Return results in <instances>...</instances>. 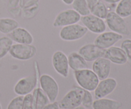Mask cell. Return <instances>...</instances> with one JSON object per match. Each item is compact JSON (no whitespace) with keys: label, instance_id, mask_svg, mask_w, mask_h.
I'll return each instance as SVG.
<instances>
[{"label":"cell","instance_id":"cell-1","mask_svg":"<svg viewBox=\"0 0 131 109\" xmlns=\"http://www.w3.org/2000/svg\"><path fill=\"white\" fill-rule=\"evenodd\" d=\"M74 75L79 86L88 91H94L99 82L97 75L88 68L74 71Z\"/></svg>","mask_w":131,"mask_h":109},{"label":"cell","instance_id":"cell-2","mask_svg":"<svg viewBox=\"0 0 131 109\" xmlns=\"http://www.w3.org/2000/svg\"><path fill=\"white\" fill-rule=\"evenodd\" d=\"M88 31L86 27L77 23L63 27L60 31V37L64 41L74 42L83 38Z\"/></svg>","mask_w":131,"mask_h":109},{"label":"cell","instance_id":"cell-3","mask_svg":"<svg viewBox=\"0 0 131 109\" xmlns=\"http://www.w3.org/2000/svg\"><path fill=\"white\" fill-rule=\"evenodd\" d=\"M84 89L75 88L69 91L58 103L60 108L74 109L81 105Z\"/></svg>","mask_w":131,"mask_h":109},{"label":"cell","instance_id":"cell-4","mask_svg":"<svg viewBox=\"0 0 131 109\" xmlns=\"http://www.w3.org/2000/svg\"><path fill=\"white\" fill-rule=\"evenodd\" d=\"M39 81L41 89L47 96L50 103L56 102L59 94V86L57 82L47 74L41 75Z\"/></svg>","mask_w":131,"mask_h":109},{"label":"cell","instance_id":"cell-5","mask_svg":"<svg viewBox=\"0 0 131 109\" xmlns=\"http://www.w3.org/2000/svg\"><path fill=\"white\" fill-rule=\"evenodd\" d=\"M106 24L113 32L121 35L130 34L127 24L124 18L118 15L115 11H109L106 18Z\"/></svg>","mask_w":131,"mask_h":109},{"label":"cell","instance_id":"cell-6","mask_svg":"<svg viewBox=\"0 0 131 109\" xmlns=\"http://www.w3.org/2000/svg\"><path fill=\"white\" fill-rule=\"evenodd\" d=\"M14 58L21 61H27L33 58L37 53V48L31 44H13L9 51Z\"/></svg>","mask_w":131,"mask_h":109},{"label":"cell","instance_id":"cell-7","mask_svg":"<svg viewBox=\"0 0 131 109\" xmlns=\"http://www.w3.org/2000/svg\"><path fill=\"white\" fill-rule=\"evenodd\" d=\"M81 16L74 9H67L60 11L55 18L52 26L55 28L67 26L77 24L80 21Z\"/></svg>","mask_w":131,"mask_h":109},{"label":"cell","instance_id":"cell-8","mask_svg":"<svg viewBox=\"0 0 131 109\" xmlns=\"http://www.w3.org/2000/svg\"><path fill=\"white\" fill-rule=\"evenodd\" d=\"M38 83L37 75H30L20 79L14 86V92L18 96L27 95L34 91Z\"/></svg>","mask_w":131,"mask_h":109},{"label":"cell","instance_id":"cell-9","mask_svg":"<svg viewBox=\"0 0 131 109\" xmlns=\"http://www.w3.org/2000/svg\"><path fill=\"white\" fill-rule=\"evenodd\" d=\"M52 65L55 71L64 78L69 76V65L68 57L63 52L56 51L52 56Z\"/></svg>","mask_w":131,"mask_h":109},{"label":"cell","instance_id":"cell-10","mask_svg":"<svg viewBox=\"0 0 131 109\" xmlns=\"http://www.w3.org/2000/svg\"><path fill=\"white\" fill-rule=\"evenodd\" d=\"M80 20L84 26L93 33L101 34L106 29V22L103 19L95 16L92 14L86 16H82Z\"/></svg>","mask_w":131,"mask_h":109},{"label":"cell","instance_id":"cell-11","mask_svg":"<svg viewBox=\"0 0 131 109\" xmlns=\"http://www.w3.org/2000/svg\"><path fill=\"white\" fill-rule=\"evenodd\" d=\"M122 35L115 32H103L94 40V44L103 49L113 46L116 42L122 39Z\"/></svg>","mask_w":131,"mask_h":109},{"label":"cell","instance_id":"cell-12","mask_svg":"<svg viewBox=\"0 0 131 109\" xmlns=\"http://www.w3.org/2000/svg\"><path fill=\"white\" fill-rule=\"evenodd\" d=\"M105 51L96 45L86 44L82 46L79 49L78 53L86 60V61H94L100 57L104 56Z\"/></svg>","mask_w":131,"mask_h":109},{"label":"cell","instance_id":"cell-13","mask_svg":"<svg viewBox=\"0 0 131 109\" xmlns=\"http://www.w3.org/2000/svg\"><path fill=\"white\" fill-rule=\"evenodd\" d=\"M117 86V82L113 78H106L101 80L95 89V96L97 99L103 98L115 91Z\"/></svg>","mask_w":131,"mask_h":109},{"label":"cell","instance_id":"cell-14","mask_svg":"<svg viewBox=\"0 0 131 109\" xmlns=\"http://www.w3.org/2000/svg\"><path fill=\"white\" fill-rule=\"evenodd\" d=\"M111 61L104 57L96 59L92 65V71L101 80L108 77L111 72Z\"/></svg>","mask_w":131,"mask_h":109},{"label":"cell","instance_id":"cell-15","mask_svg":"<svg viewBox=\"0 0 131 109\" xmlns=\"http://www.w3.org/2000/svg\"><path fill=\"white\" fill-rule=\"evenodd\" d=\"M104 57L110 60L111 63H113L116 65H124L127 61V56L124 50L120 47L113 46L106 49Z\"/></svg>","mask_w":131,"mask_h":109},{"label":"cell","instance_id":"cell-16","mask_svg":"<svg viewBox=\"0 0 131 109\" xmlns=\"http://www.w3.org/2000/svg\"><path fill=\"white\" fill-rule=\"evenodd\" d=\"M14 42L20 44H32L34 41L32 34L25 28L18 27L9 34Z\"/></svg>","mask_w":131,"mask_h":109},{"label":"cell","instance_id":"cell-17","mask_svg":"<svg viewBox=\"0 0 131 109\" xmlns=\"http://www.w3.org/2000/svg\"><path fill=\"white\" fill-rule=\"evenodd\" d=\"M67 57L69 68L74 71L84 70L88 68L86 60L78 53V52H72Z\"/></svg>","mask_w":131,"mask_h":109},{"label":"cell","instance_id":"cell-18","mask_svg":"<svg viewBox=\"0 0 131 109\" xmlns=\"http://www.w3.org/2000/svg\"><path fill=\"white\" fill-rule=\"evenodd\" d=\"M122 104L121 102L108 98H99L93 101V109H119Z\"/></svg>","mask_w":131,"mask_h":109},{"label":"cell","instance_id":"cell-19","mask_svg":"<svg viewBox=\"0 0 131 109\" xmlns=\"http://www.w3.org/2000/svg\"><path fill=\"white\" fill-rule=\"evenodd\" d=\"M33 96L35 109H42L46 105L50 103L47 96L40 88H35L34 89Z\"/></svg>","mask_w":131,"mask_h":109},{"label":"cell","instance_id":"cell-20","mask_svg":"<svg viewBox=\"0 0 131 109\" xmlns=\"http://www.w3.org/2000/svg\"><path fill=\"white\" fill-rule=\"evenodd\" d=\"M19 27L16 20L12 18H0V32L3 34H10Z\"/></svg>","mask_w":131,"mask_h":109},{"label":"cell","instance_id":"cell-21","mask_svg":"<svg viewBox=\"0 0 131 109\" xmlns=\"http://www.w3.org/2000/svg\"><path fill=\"white\" fill-rule=\"evenodd\" d=\"M115 12L123 18L131 15V0H120Z\"/></svg>","mask_w":131,"mask_h":109},{"label":"cell","instance_id":"cell-22","mask_svg":"<svg viewBox=\"0 0 131 109\" xmlns=\"http://www.w3.org/2000/svg\"><path fill=\"white\" fill-rule=\"evenodd\" d=\"M109 11L103 1L99 0L92 8L90 9V14L102 19H106Z\"/></svg>","mask_w":131,"mask_h":109},{"label":"cell","instance_id":"cell-23","mask_svg":"<svg viewBox=\"0 0 131 109\" xmlns=\"http://www.w3.org/2000/svg\"><path fill=\"white\" fill-rule=\"evenodd\" d=\"M72 9L81 16H86L90 14V9L86 0H74L72 3Z\"/></svg>","mask_w":131,"mask_h":109},{"label":"cell","instance_id":"cell-24","mask_svg":"<svg viewBox=\"0 0 131 109\" xmlns=\"http://www.w3.org/2000/svg\"><path fill=\"white\" fill-rule=\"evenodd\" d=\"M14 41L9 37H0V59L9 52Z\"/></svg>","mask_w":131,"mask_h":109},{"label":"cell","instance_id":"cell-25","mask_svg":"<svg viewBox=\"0 0 131 109\" xmlns=\"http://www.w3.org/2000/svg\"><path fill=\"white\" fill-rule=\"evenodd\" d=\"M23 96H18L11 100L7 109H23Z\"/></svg>","mask_w":131,"mask_h":109},{"label":"cell","instance_id":"cell-26","mask_svg":"<svg viewBox=\"0 0 131 109\" xmlns=\"http://www.w3.org/2000/svg\"><path fill=\"white\" fill-rule=\"evenodd\" d=\"M93 102V96L90 91L84 89V94H83V100H82V103L83 107L85 108H91L92 107V104Z\"/></svg>","mask_w":131,"mask_h":109},{"label":"cell","instance_id":"cell-27","mask_svg":"<svg viewBox=\"0 0 131 109\" xmlns=\"http://www.w3.org/2000/svg\"><path fill=\"white\" fill-rule=\"evenodd\" d=\"M121 48L125 52L128 63H129V64L131 66V40H125L122 43Z\"/></svg>","mask_w":131,"mask_h":109},{"label":"cell","instance_id":"cell-28","mask_svg":"<svg viewBox=\"0 0 131 109\" xmlns=\"http://www.w3.org/2000/svg\"><path fill=\"white\" fill-rule=\"evenodd\" d=\"M23 12H22V15H24V17L28 18H32L34 15H36L38 10V4L36 5L35 6H32V7L26 9H23Z\"/></svg>","mask_w":131,"mask_h":109},{"label":"cell","instance_id":"cell-29","mask_svg":"<svg viewBox=\"0 0 131 109\" xmlns=\"http://www.w3.org/2000/svg\"><path fill=\"white\" fill-rule=\"evenodd\" d=\"M23 109H35L33 105V94H28L24 96Z\"/></svg>","mask_w":131,"mask_h":109},{"label":"cell","instance_id":"cell-30","mask_svg":"<svg viewBox=\"0 0 131 109\" xmlns=\"http://www.w3.org/2000/svg\"><path fill=\"white\" fill-rule=\"evenodd\" d=\"M39 1L40 0H20L19 5L20 8L26 9L38 5Z\"/></svg>","mask_w":131,"mask_h":109},{"label":"cell","instance_id":"cell-31","mask_svg":"<svg viewBox=\"0 0 131 109\" xmlns=\"http://www.w3.org/2000/svg\"><path fill=\"white\" fill-rule=\"evenodd\" d=\"M19 3H20V0H10L8 2V6L11 10H14L17 8V6H20Z\"/></svg>","mask_w":131,"mask_h":109},{"label":"cell","instance_id":"cell-32","mask_svg":"<svg viewBox=\"0 0 131 109\" xmlns=\"http://www.w3.org/2000/svg\"><path fill=\"white\" fill-rule=\"evenodd\" d=\"M42 109H60L59 107L58 103L56 102H52V103H49L47 105H46Z\"/></svg>","mask_w":131,"mask_h":109},{"label":"cell","instance_id":"cell-33","mask_svg":"<svg viewBox=\"0 0 131 109\" xmlns=\"http://www.w3.org/2000/svg\"><path fill=\"white\" fill-rule=\"evenodd\" d=\"M99 1V0H86V1L87 3H88V6H89L90 9L92 8Z\"/></svg>","mask_w":131,"mask_h":109},{"label":"cell","instance_id":"cell-34","mask_svg":"<svg viewBox=\"0 0 131 109\" xmlns=\"http://www.w3.org/2000/svg\"><path fill=\"white\" fill-rule=\"evenodd\" d=\"M102 1H105V2L107 3L114 4V3H118L120 0H102Z\"/></svg>","mask_w":131,"mask_h":109},{"label":"cell","instance_id":"cell-35","mask_svg":"<svg viewBox=\"0 0 131 109\" xmlns=\"http://www.w3.org/2000/svg\"><path fill=\"white\" fill-rule=\"evenodd\" d=\"M65 5H72V2L74 1V0H61Z\"/></svg>","mask_w":131,"mask_h":109},{"label":"cell","instance_id":"cell-36","mask_svg":"<svg viewBox=\"0 0 131 109\" xmlns=\"http://www.w3.org/2000/svg\"><path fill=\"white\" fill-rule=\"evenodd\" d=\"M74 109H86V108L84 107H83V106H81L80 105V106H79V107H76V108H75Z\"/></svg>","mask_w":131,"mask_h":109},{"label":"cell","instance_id":"cell-37","mask_svg":"<svg viewBox=\"0 0 131 109\" xmlns=\"http://www.w3.org/2000/svg\"><path fill=\"white\" fill-rule=\"evenodd\" d=\"M0 109H2V107H1V103H0Z\"/></svg>","mask_w":131,"mask_h":109}]
</instances>
